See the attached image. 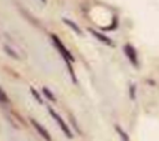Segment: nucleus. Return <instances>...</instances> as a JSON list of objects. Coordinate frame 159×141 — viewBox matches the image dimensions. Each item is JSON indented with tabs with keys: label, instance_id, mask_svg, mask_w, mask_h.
Masks as SVG:
<instances>
[{
	"label": "nucleus",
	"instance_id": "39448f33",
	"mask_svg": "<svg viewBox=\"0 0 159 141\" xmlns=\"http://www.w3.org/2000/svg\"><path fill=\"white\" fill-rule=\"evenodd\" d=\"M88 31H89V32H92V35H93V36H96V37H97L99 41L104 42L106 45H112V41H111V39H108L107 36H104V35L99 34L98 31H96V30H93V29H88Z\"/></svg>",
	"mask_w": 159,
	"mask_h": 141
},
{
	"label": "nucleus",
	"instance_id": "f8f14e48",
	"mask_svg": "<svg viewBox=\"0 0 159 141\" xmlns=\"http://www.w3.org/2000/svg\"><path fill=\"white\" fill-rule=\"evenodd\" d=\"M41 1H42V2H43V4H46V0H41Z\"/></svg>",
	"mask_w": 159,
	"mask_h": 141
},
{
	"label": "nucleus",
	"instance_id": "1a4fd4ad",
	"mask_svg": "<svg viewBox=\"0 0 159 141\" xmlns=\"http://www.w3.org/2000/svg\"><path fill=\"white\" fill-rule=\"evenodd\" d=\"M4 49H5L6 54H9L10 56H12L14 59H19V55H17V54H16V52H15V51L11 49V47H9V46H6V45H5V46H4Z\"/></svg>",
	"mask_w": 159,
	"mask_h": 141
},
{
	"label": "nucleus",
	"instance_id": "f03ea898",
	"mask_svg": "<svg viewBox=\"0 0 159 141\" xmlns=\"http://www.w3.org/2000/svg\"><path fill=\"white\" fill-rule=\"evenodd\" d=\"M48 112H50V115L53 117V120L58 124V126L61 127V130H62V132L66 135V137H68V139H72L73 137V135H72V131L70 130V127H68V125L63 121V119L53 110V109H51V107H48Z\"/></svg>",
	"mask_w": 159,
	"mask_h": 141
},
{
	"label": "nucleus",
	"instance_id": "20e7f679",
	"mask_svg": "<svg viewBox=\"0 0 159 141\" xmlns=\"http://www.w3.org/2000/svg\"><path fill=\"white\" fill-rule=\"evenodd\" d=\"M124 52H125V55L128 56V59L130 60V62L137 66V65H138V59H137V52H135L134 47H133L132 45H125V46H124Z\"/></svg>",
	"mask_w": 159,
	"mask_h": 141
},
{
	"label": "nucleus",
	"instance_id": "423d86ee",
	"mask_svg": "<svg viewBox=\"0 0 159 141\" xmlns=\"http://www.w3.org/2000/svg\"><path fill=\"white\" fill-rule=\"evenodd\" d=\"M63 22H65L66 25H68V26H70V27H71V29H72V30H73L76 34H80V35L82 34L81 29H80V27H78V26H77V25H76V24H75L72 20H68V19H63Z\"/></svg>",
	"mask_w": 159,
	"mask_h": 141
},
{
	"label": "nucleus",
	"instance_id": "7ed1b4c3",
	"mask_svg": "<svg viewBox=\"0 0 159 141\" xmlns=\"http://www.w3.org/2000/svg\"><path fill=\"white\" fill-rule=\"evenodd\" d=\"M30 121H31L32 126L36 129V131H37V132H39V134H40V135H41L46 141H51V136H50L48 131H47V130H46V129H45L40 122H37V121H36V120H34V119H31Z\"/></svg>",
	"mask_w": 159,
	"mask_h": 141
},
{
	"label": "nucleus",
	"instance_id": "9d476101",
	"mask_svg": "<svg viewBox=\"0 0 159 141\" xmlns=\"http://www.w3.org/2000/svg\"><path fill=\"white\" fill-rule=\"evenodd\" d=\"M30 91H31V94L34 95V97L36 99V101H37V102H40V104H42V99L40 97L39 92H37V91H36V90H35L34 87H30Z\"/></svg>",
	"mask_w": 159,
	"mask_h": 141
},
{
	"label": "nucleus",
	"instance_id": "9b49d317",
	"mask_svg": "<svg viewBox=\"0 0 159 141\" xmlns=\"http://www.w3.org/2000/svg\"><path fill=\"white\" fill-rule=\"evenodd\" d=\"M0 102H9V97L1 87H0Z\"/></svg>",
	"mask_w": 159,
	"mask_h": 141
},
{
	"label": "nucleus",
	"instance_id": "f257e3e1",
	"mask_svg": "<svg viewBox=\"0 0 159 141\" xmlns=\"http://www.w3.org/2000/svg\"><path fill=\"white\" fill-rule=\"evenodd\" d=\"M51 39H52L53 45H55V46H56V49L58 50V52L62 55V57H63L65 62H66V64H67V62H73V61H75V59H73L72 54L67 50V47L63 45V42L60 40V37H58V36H56L55 34H52V35H51Z\"/></svg>",
	"mask_w": 159,
	"mask_h": 141
},
{
	"label": "nucleus",
	"instance_id": "6e6552de",
	"mask_svg": "<svg viewBox=\"0 0 159 141\" xmlns=\"http://www.w3.org/2000/svg\"><path fill=\"white\" fill-rule=\"evenodd\" d=\"M42 92H43V95H45V96H46L48 100H51V101H56L55 95H53V94H52V92H51V91H50L47 87H43V89H42Z\"/></svg>",
	"mask_w": 159,
	"mask_h": 141
},
{
	"label": "nucleus",
	"instance_id": "0eeeda50",
	"mask_svg": "<svg viewBox=\"0 0 159 141\" xmlns=\"http://www.w3.org/2000/svg\"><path fill=\"white\" fill-rule=\"evenodd\" d=\"M116 127V131L119 134V136H120V139H122V141H129V137H128V135H127V132H124L122 129H120V126H118V125H116L114 126Z\"/></svg>",
	"mask_w": 159,
	"mask_h": 141
}]
</instances>
